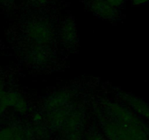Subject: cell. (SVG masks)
Returning <instances> with one entry per match:
<instances>
[{
	"label": "cell",
	"mask_w": 149,
	"mask_h": 140,
	"mask_svg": "<svg viewBox=\"0 0 149 140\" xmlns=\"http://www.w3.org/2000/svg\"><path fill=\"white\" fill-rule=\"evenodd\" d=\"M101 131L108 140H149V131L142 122L124 124L110 119L95 108Z\"/></svg>",
	"instance_id": "6da1fadb"
},
{
	"label": "cell",
	"mask_w": 149,
	"mask_h": 140,
	"mask_svg": "<svg viewBox=\"0 0 149 140\" xmlns=\"http://www.w3.org/2000/svg\"><path fill=\"white\" fill-rule=\"evenodd\" d=\"M24 31L30 43L51 47L55 39L54 24L47 15H37L29 18L24 24Z\"/></svg>",
	"instance_id": "7a4b0ae2"
},
{
	"label": "cell",
	"mask_w": 149,
	"mask_h": 140,
	"mask_svg": "<svg viewBox=\"0 0 149 140\" xmlns=\"http://www.w3.org/2000/svg\"><path fill=\"white\" fill-rule=\"evenodd\" d=\"M24 59L29 64L34 67L47 66L53 58L51 47L37 45L28 42L24 51Z\"/></svg>",
	"instance_id": "3957f363"
},
{
	"label": "cell",
	"mask_w": 149,
	"mask_h": 140,
	"mask_svg": "<svg viewBox=\"0 0 149 140\" xmlns=\"http://www.w3.org/2000/svg\"><path fill=\"white\" fill-rule=\"evenodd\" d=\"M84 3L86 9L100 19L115 21L121 16L120 10L113 8L106 0H85Z\"/></svg>",
	"instance_id": "277c9868"
},
{
	"label": "cell",
	"mask_w": 149,
	"mask_h": 140,
	"mask_svg": "<svg viewBox=\"0 0 149 140\" xmlns=\"http://www.w3.org/2000/svg\"><path fill=\"white\" fill-rule=\"evenodd\" d=\"M58 37L60 43L65 49L70 51L76 48L78 33L76 24L72 18L67 17L63 20L58 28Z\"/></svg>",
	"instance_id": "5b68a950"
},
{
	"label": "cell",
	"mask_w": 149,
	"mask_h": 140,
	"mask_svg": "<svg viewBox=\"0 0 149 140\" xmlns=\"http://www.w3.org/2000/svg\"><path fill=\"white\" fill-rule=\"evenodd\" d=\"M118 98L136 114L149 120V105L142 98L124 91H117Z\"/></svg>",
	"instance_id": "8992f818"
},
{
	"label": "cell",
	"mask_w": 149,
	"mask_h": 140,
	"mask_svg": "<svg viewBox=\"0 0 149 140\" xmlns=\"http://www.w3.org/2000/svg\"><path fill=\"white\" fill-rule=\"evenodd\" d=\"M73 101L72 94L70 90L61 89L51 94L45 100L43 107L45 112L62 107Z\"/></svg>",
	"instance_id": "52a82bcc"
},
{
	"label": "cell",
	"mask_w": 149,
	"mask_h": 140,
	"mask_svg": "<svg viewBox=\"0 0 149 140\" xmlns=\"http://www.w3.org/2000/svg\"><path fill=\"white\" fill-rule=\"evenodd\" d=\"M32 133L21 125L13 124L0 128V140H29Z\"/></svg>",
	"instance_id": "ba28073f"
},
{
	"label": "cell",
	"mask_w": 149,
	"mask_h": 140,
	"mask_svg": "<svg viewBox=\"0 0 149 140\" xmlns=\"http://www.w3.org/2000/svg\"><path fill=\"white\" fill-rule=\"evenodd\" d=\"M86 140H108L102 133L96 128H91L86 136Z\"/></svg>",
	"instance_id": "9c48e42d"
},
{
	"label": "cell",
	"mask_w": 149,
	"mask_h": 140,
	"mask_svg": "<svg viewBox=\"0 0 149 140\" xmlns=\"http://www.w3.org/2000/svg\"><path fill=\"white\" fill-rule=\"evenodd\" d=\"M59 140H83V131L61 133Z\"/></svg>",
	"instance_id": "30bf717a"
},
{
	"label": "cell",
	"mask_w": 149,
	"mask_h": 140,
	"mask_svg": "<svg viewBox=\"0 0 149 140\" xmlns=\"http://www.w3.org/2000/svg\"><path fill=\"white\" fill-rule=\"evenodd\" d=\"M27 5H29L31 8H40L46 5L48 0H25Z\"/></svg>",
	"instance_id": "8fae6325"
},
{
	"label": "cell",
	"mask_w": 149,
	"mask_h": 140,
	"mask_svg": "<svg viewBox=\"0 0 149 140\" xmlns=\"http://www.w3.org/2000/svg\"><path fill=\"white\" fill-rule=\"evenodd\" d=\"M106 1L113 8L118 10H121V8H123L126 2V0H106Z\"/></svg>",
	"instance_id": "7c38bea8"
},
{
	"label": "cell",
	"mask_w": 149,
	"mask_h": 140,
	"mask_svg": "<svg viewBox=\"0 0 149 140\" xmlns=\"http://www.w3.org/2000/svg\"><path fill=\"white\" fill-rule=\"evenodd\" d=\"M15 0H0V5L5 8H10L13 5Z\"/></svg>",
	"instance_id": "4fadbf2b"
},
{
	"label": "cell",
	"mask_w": 149,
	"mask_h": 140,
	"mask_svg": "<svg viewBox=\"0 0 149 140\" xmlns=\"http://www.w3.org/2000/svg\"><path fill=\"white\" fill-rule=\"evenodd\" d=\"M130 1L132 5H134V6H142L149 2V0H130Z\"/></svg>",
	"instance_id": "5bb4252c"
},
{
	"label": "cell",
	"mask_w": 149,
	"mask_h": 140,
	"mask_svg": "<svg viewBox=\"0 0 149 140\" xmlns=\"http://www.w3.org/2000/svg\"><path fill=\"white\" fill-rule=\"evenodd\" d=\"M42 120H43V116L40 113H36L34 115V116L33 117V121L35 123H38L39 122H41Z\"/></svg>",
	"instance_id": "9a60e30c"
},
{
	"label": "cell",
	"mask_w": 149,
	"mask_h": 140,
	"mask_svg": "<svg viewBox=\"0 0 149 140\" xmlns=\"http://www.w3.org/2000/svg\"><path fill=\"white\" fill-rule=\"evenodd\" d=\"M1 76H2V75H1V74H0V77H1Z\"/></svg>",
	"instance_id": "2e32d148"
}]
</instances>
